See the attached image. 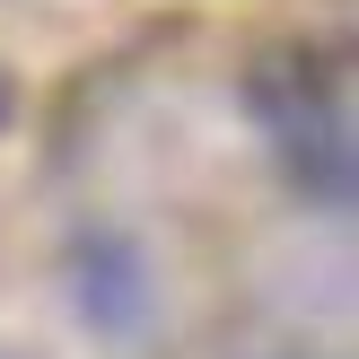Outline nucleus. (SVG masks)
I'll list each match as a JSON object with an SVG mask.
<instances>
[{
  "mask_svg": "<svg viewBox=\"0 0 359 359\" xmlns=\"http://www.w3.org/2000/svg\"><path fill=\"white\" fill-rule=\"evenodd\" d=\"M263 114H272V140L290 149V175L325 210H342V193H351V140H342V97H333V79L298 62L290 88H263Z\"/></svg>",
  "mask_w": 359,
  "mask_h": 359,
  "instance_id": "obj_1",
  "label": "nucleus"
},
{
  "mask_svg": "<svg viewBox=\"0 0 359 359\" xmlns=\"http://www.w3.org/2000/svg\"><path fill=\"white\" fill-rule=\"evenodd\" d=\"M0 114H9V79H0Z\"/></svg>",
  "mask_w": 359,
  "mask_h": 359,
  "instance_id": "obj_2",
  "label": "nucleus"
}]
</instances>
